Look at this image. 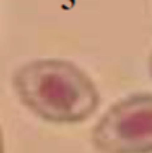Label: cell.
I'll list each match as a JSON object with an SVG mask.
<instances>
[{
	"instance_id": "6da1fadb",
	"label": "cell",
	"mask_w": 152,
	"mask_h": 153,
	"mask_svg": "<svg viewBox=\"0 0 152 153\" xmlns=\"http://www.w3.org/2000/svg\"><path fill=\"white\" fill-rule=\"evenodd\" d=\"M18 100L51 123H81L100 104L91 76L78 64L61 58H39L22 64L12 77Z\"/></svg>"
},
{
	"instance_id": "7a4b0ae2",
	"label": "cell",
	"mask_w": 152,
	"mask_h": 153,
	"mask_svg": "<svg viewBox=\"0 0 152 153\" xmlns=\"http://www.w3.org/2000/svg\"><path fill=\"white\" fill-rule=\"evenodd\" d=\"M100 153H152V94L140 92L113 102L91 131Z\"/></svg>"
},
{
	"instance_id": "3957f363",
	"label": "cell",
	"mask_w": 152,
	"mask_h": 153,
	"mask_svg": "<svg viewBox=\"0 0 152 153\" xmlns=\"http://www.w3.org/2000/svg\"><path fill=\"white\" fill-rule=\"evenodd\" d=\"M0 153H4V138H3L1 126H0Z\"/></svg>"
},
{
	"instance_id": "277c9868",
	"label": "cell",
	"mask_w": 152,
	"mask_h": 153,
	"mask_svg": "<svg viewBox=\"0 0 152 153\" xmlns=\"http://www.w3.org/2000/svg\"><path fill=\"white\" fill-rule=\"evenodd\" d=\"M148 70H149V74H151V77H152V52H151V55H149V59H148Z\"/></svg>"
}]
</instances>
